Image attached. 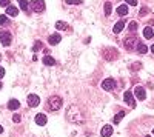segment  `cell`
Segmentation results:
<instances>
[{
  "instance_id": "cell-1",
  "label": "cell",
  "mask_w": 154,
  "mask_h": 137,
  "mask_svg": "<svg viewBox=\"0 0 154 137\" xmlns=\"http://www.w3.org/2000/svg\"><path fill=\"white\" fill-rule=\"evenodd\" d=\"M66 119H68L69 122H72V123H82L83 122L82 114H80V109L76 105L68 108V111H66Z\"/></svg>"
},
{
  "instance_id": "cell-2",
  "label": "cell",
  "mask_w": 154,
  "mask_h": 137,
  "mask_svg": "<svg viewBox=\"0 0 154 137\" xmlns=\"http://www.w3.org/2000/svg\"><path fill=\"white\" fill-rule=\"evenodd\" d=\"M62 97H59V95H51V97L46 100V109L48 111H59L60 108H62Z\"/></svg>"
},
{
  "instance_id": "cell-3",
  "label": "cell",
  "mask_w": 154,
  "mask_h": 137,
  "mask_svg": "<svg viewBox=\"0 0 154 137\" xmlns=\"http://www.w3.org/2000/svg\"><path fill=\"white\" fill-rule=\"evenodd\" d=\"M125 49H128V51H133V49H136L137 45H139V39L134 36V34H131V36H128L125 39Z\"/></svg>"
},
{
  "instance_id": "cell-4",
  "label": "cell",
  "mask_w": 154,
  "mask_h": 137,
  "mask_svg": "<svg viewBox=\"0 0 154 137\" xmlns=\"http://www.w3.org/2000/svg\"><path fill=\"white\" fill-rule=\"evenodd\" d=\"M12 42V36L9 31H0V43H2L3 46H9Z\"/></svg>"
},
{
  "instance_id": "cell-5",
  "label": "cell",
  "mask_w": 154,
  "mask_h": 137,
  "mask_svg": "<svg viewBox=\"0 0 154 137\" xmlns=\"http://www.w3.org/2000/svg\"><path fill=\"white\" fill-rule=\"evenodd\" d=\"M103 57L106 60H114L119 57V51L116 49V48H105L103 49Z\"/></svg>"
},
{
  "instance_id": "cell-6",
  "label": "cell",
  "mask_w": 154,
  "mask_h": 137,
  "mask_svg": "<svg viewBox=\"0 0 154 137\" xmlns=\"http://www.w3.org/2000/svg\"><path fill=\"white\" fill-rule=\"evenodd\" d=\"M31 8L34 12H43L45 11V2L43 0H31Z\"/></svg>"
},
{
  "instance_id": "cell-7",
  "label": "cell",
  "mask_w": 154,
  "mask_h": 137,
  "mask_svg": "<svg viewBox=\"0 0 154 137\" xmlns=\"http://www.w3.org/2000/svg\"><path fill=\"white\" fill-rule=\"evenodd\" d=\"M123 100L126 102V105H130V108H136L134 93H131V91H125V94H123Z\"/></svg>"
},
{
  "instance_id": "cell-8",
  "label": "cell",
  "mask_w": 154,
  "mask_h": 137,
  "mask_svg": "<svg viewBox=\"0 0 154 137\" xmlns=\"http://www.w3.org/2000/svg\"><path fill=\"white\" fill-rule=\"evenodd\" d=\"M102 88L105 91H112L116 88V80L114 79H105L102 82Z\"/></svg>"
},
{
  "instance_id": "cell-9",
  "label": "cell",
  "mask_w": 154,
  "mask_h": 137,
  "mask_svg": "<svg viewBox=\"0 0 154 137\" xmlns=\"http://www.w3.org/2000/svg\"><path fill=\"white\" fill-rule=\"evenodd\" d=\"M26 102H28V105H29L31 108H36V106H39V103H40V99H39L37 94H29L28 99H26Z\"/></svg>"
},
{
  "instance_id": "cell-10",
  "label": "cell",
  "mask_w": 154,
  "mask_h": 137,
  "mask_svg": "<svg viewBox=\"0 0 154 137\" xmlns=\"http://www.w3.org/2000/svg\"><path fill=\"white\" fill-rule=\"evenodd\" d=\"M134 95H136L137 100H145V99H146V91H145V88H143V86H136Z\"/></svg>"
},
{
  "instance_id": "cell-11",
  "label": "cell",
  "mask_w": 154,
  "mask_h": 137,
  "mask_svg": "<svg viewBox=\"0 0 154 137\" xmlns=\"http://www.w3.org/2000/svg\"><path fill=\"white\" fill-rule=\"evenodd\" d=\"M60 40H62V37H60V34H57V32H54V34H51V36L48 37V43L49 45H57V43H60Z\"/></svg>"
},
{
  "instance_id": "cell-12",
  "label": "cell",
  "mask_w": 154,
  "mask_h": 137,
  "mask_svg": "<svg viewBox=\"0 0 154 137\" xmlns=\"http://www.w3.org/2000/svg\"><path fill=\"white\" fill-rule=\"evenodd\" d=\"M46 122H48V119H46V115H45L43 113H40V114H37V115H36V123H37L39 126L46 125Z\"/></svg>"
},
{
  "instance_id": "cell-13",
  "label": "cell",
  "mask_w": 154,
  "mask_h": 137,
  "mask_svg": "<svg viewBox=\"0 0 154 137\" xmlns=\"http://www.w3.org/2000/svg\"><path fill=\"white\" fill-rule=\"evenodd\" d=\"M100 136L102 137H111L112 136V126L111 125H105L102 128V131H100Z\"/></svg>"
},
{
  "instance_id": "cell-14",
  "label": "cell",
  "mask_w": 154,
  "mask_h": 137,
  "mask_svg": "<svg viewBox=\"0 0 154 137\" xmlns=\"http://www.w3.org/2000/svg\"><path fill=\"white\" fill-rule=\"evenodd\" d=\"M19 14V8H16V6H6V16H11V17H16Z\"/></svg>"
},
{
  "instance_id": "cell-15",
  "label": "cell",
  "mask_w": 154,
  "mask_h": 137,
  "mask_svg": "<svg viewBox=\"0 0 154 137\" xmlns=\"http://www.w3.org/2000/svg\"><path fill=\"white\" fill-rule=\"evenodd\" d=\"M8 108L11 109V111H16V109L20 108V102H19L17 99H11V100L8 102Z\"/></svg>"
},
{
  "instance_id": "cell-16",
  "label": "cell",
  "mask_w": 154,
  "mask_h": 137,
  "mask_svg": "<svg viewBox=\"0 0 154 137\" xmlns=\"http://www.w3.org/2000/svg\"><path fill=\"white\" fill-rule=\"evenodd\" d=\"M143 37L145 39H153L154 37V29L151 28V26H146V28H143Z\"/></svg>"
},
{
  "instance_id": "cell-17",
  "label": "cell",
  "mask_w": 154,
  "mask_h": 137,
  "mask_svg": "<svg viewBox=\"0 0 154 137\" xmlns=\"http://www.w3.org/2000/svg\"><path fill=\"white\" fill-rule=\"evenodd\" d=\"M125 28V23L122 22V20H119V22L114 25V28H112V32H116V34H119V32H122V29Z\"/></svg>"
},
{
  "instance_id": "cell-18",
  "label": "cell",
  "mask_w": 154,
  "mask_h": 137,
  "mask_svg": "<svg viewBox=\"0 0 154 137\" xmlns=\"http://www.w3.org/2000/svg\"><path fill=\"white\" fill-rule=\"evenodd\" d=\"M125 111H119L116 115H114V119H112V123H116V125H117V123H120V120H122L123 117H125Z\"/></svg>"
},
{
  "instance_id": "cell-19",
  "label": "cell",
  "mask_w": 154,
  "mask_h": 137,
  "mask_svg": "<svg viewBox=\"0 0 154 137\" xmlns=\"http://www.w3.org/2000/svg\"><path fill=\"white\" fill-rule=\"evenodd\" d=\"M128 6H126V5H120L119 6V8H117V14L119 16H126V14H128Z\"/></svg>"
},
{
  "instance_id": "cell-20",
  "label": "cell",
  "mask_w": 154,
  "mask_h": 137,
  "mask_svg": "<svg viewBox=\"0 0 154 137\" xmlns=\"http://www.w3.org/2000/svg\"><path fill=\"white\" fill-rule=\"evenodd\" d=\"M43 63L46 66H52V65H56V59L51 56H46V57H43Z\"/></svg>"
},
{
  "instance_id": "cell-21",
  "label": "cell",
  "mask_w": 154,
  "mask_h": 137,
  "mask_svg": "<svg viewBox=\"0 0 154 137\" xmlns=\"http://www.w3.org/2000/svg\"><path fill=\"white\" fill-rule=\"evenodd\" d=\"M56 29H57V31L68 29V25H66L65 22H62V20H59V22H56Z\"/></svg>"
},
{
  "instance_id": "cell-22",
  "label": "cell",
  "mask_w": 154,
  "mask_h": 137,
  "mask_svg": "<svg viewBox=\"0 0 154 137\" xmlns=\"http://www.w3.org/2000/svg\"><path fill=\"white\" fill-rule=\"evenodd\" d=\"M137 51H139V54H146L148 48H146V45H145V43L139 42V45H137Z\"/></svg>"
},
{
  "instance_id": "cell-23",
  "label": "cell",
  "mask_w": 154,
  "mask_h": 137,
  "mask_svg": "<svg viewBox=\"0 0 154 137\" xmlns=\"http://www.w3.org/2000/svg\"><path fill=\"white\" fill-rule=\"evenodd\" d=\"M111 8H112V6H111V3H110V2H106V3H105V6H103L105 16H110V14H111Z\"/></svg>"
},
{
  "instance_id": "cell-24",
  "label": "cell",
  "mask_w": 154,
  "mask_h": 137,
  "mask_svg": "<svg viewBox=\"0 0 154 137\" xmlns=\"http://www.w3.org/2000/svg\"><path fill=\"white\" fill-rule=\"evenodd\" d=\"M19 5H20V9H23V11H26L29 6V3L26 2V0H19Z\"/></svg>"
},
{
  "instance_id": "cell-25",
  "label": "cell",
  "mask_w": 154,
  "mask_h": 137,
  "mask_svg": "<svg viewBox=\"0 0 154 137\" xmlns=\"http://www.w3.org/2000/svg\"><path fill=\"white\" fill-rule=\"evenodd\" d=\"M42 46H43V43L40 42V40H37V42L34 43V46H32V51H34V52H37V51H40V49H42Z\"/></svg>"
},
{
  "instance_id": "cell-26",
  "label": "cell",
  "mask_w": 154,
  "mask_h": 137,
  "mask_svg": "<svg viewBox=\"0 0 154 137\" xmlns=\"http://www.w3.org/2000/svg\"><path fill=\"white\" fill-rule=\"evenodd\" d=\"M128 29H130V32H136V29H137V23H136V22H131V23L128 25Z\"/></svg>"
},
{
  "instance_id": "cell-27",
  "label": "cell",
  "mask_w": 154,
  "mask_h": 137,
  "mask_svg": "<svg viewBox=\"0 0 154 137\" xmlns=\"http://www.w3.org/2000/svg\"><path fill=\"white\" fill-rule=\"evenodd\" d=\"M68 5H80L82 3V0H65Z\"/></svg>"
},
{
  "instance_id": "cell-28",
  "label": "cell",
  "mask_w": 154,
  "mask_h": 137,
  "mask_svg": "<svg viewBox=\"0 0 154 137\" xmlns=\"http://www.w3.org/2000/svg\"><path fill=\"white\" fill-rule=\"evenodd\" d=\"M5 23H8V17H6L5 14L0 16V25H5Z\"/></svg>"
},
{
  "instance_id": "cell-29",
  "label": "cell",
  "mask_w": 154,
  "mask_h": 137,
  "mask_svg": "<svg viewBox=\"0 0 154 137\" xmlns=\"http://www.w3.org/2000/svg\"><path fill=\"white\" fill-rule=\"evenodd\" d=\"M20 120H22V117H20V114H14V115H12V122H14V123H19Z\"/></svg>"
},
{
  "instance_id": "cell-30",
  "label": "cell",
  "mask_w": 154,
  "mask_h": 137,
  "mask_svg": "<svg viewBox=\"0 0 154 137\" xmlns=\"http://www.w3.org/2000/svg\"><path fill=\"white\" fill-rule=\"evenodd\" d=\"M126 5H131V6H136L137 5V0H125Z\"/></svg>"
},
{
  "instance_id": "cell-31",
  "label": "cell",
  "mask_w": 154,
  "mask_h": 137,
  "mask_svg": "<svg viewBox=\"0 0 154 137\" xmlns=\"http://www.w3.org/2000/svg\"><path fill=\"white\" fill-rule=\"evenodd\" d=\"M0 6H9V0H0Z\"/></svg>"
},
{
  "instance_id": "cell-32",
  "label": "cell",
  "mask_w": 154,
  "mask_h": 137,
  "mask_svg": "<svg viewBox=\"0 0 154 137\" xmlns=\"http://www.w3.org/2000/svg\"><path fill=\"white\" fill-rule=\"evenodd\" d=\"M146 12H148V9H146V8H143V9H140V11H139V16H145Z\"/></svg>"
},
{
  "instance_id": "cell-33",
  "label": "cell",
  "mask_w": 154,
  "mask_h": 137,
  "mask_svg": "<svg viewBox=\"0 0 154 137\" xmlns=\"http://www.w3.org/2000/svg\"><path fill=\"white\" fill-rule=\"evenodd\" d=\"M5 76V68L3 66H0V79H2Z\"/></svg>"
},
{
  "instance_id": "cell-34",
  "label": "cell",
  "mask_w": 154,
  "mask_h": 137,
  "mask_svg": "<svg viewBox=\"0 0 154 137\" xmlns=\"http://www.w3.org/2000/svg\"><path fill=\"white\" fill-rule=\"evenodd\" d=\"M150 49H151V52L154 54V45H151V48H150Z\"/></svg>"
},
{
  "instance_id": "cell-35",
  "label": "cell",
  "mask_w": 154,
  "mask_h": 137,
  "mask_svg": "<svg viewBox=\"0 0 154 137\" xmlns=\"http://www.w3.org/2000/svg\"><path fill=\"white\" fill-rule=\"evenodd\" d=\"M2 133H3V126H2V125H0V134H2Z\"/></svg>"
},
{
  "instance_id": "cell-36",
  "label": "cell",
  "mask_w": 154,
  "mask_h": 137,
  "mask_svg": "<svg viewBox=\"0 0 154 137\" xmlns=\"http://www.w3.org/2000/svg\"><path fill=\"white\" fill-rule=\"evenodd\" d=\"M0 90H2V83H0Z\"/></svg>"
},
{
  "instance_id": "cell-37",
  "label": "cell",
  "mask_w": 154,
  "mask_h": 137,
  "mask_svg": "<svg viewBox=\"0 0 154 137\" xmlns=\"http://www.w3.org/2000/svg\"><path fill=\"white\" fill-rule=\"evenodd\" d=\"M0 60H2V54H0Z\"/></svg>"
},
{
  "instance_id": "cell-38",
  "label": "cell",
  "mask_w": 154,
  "mask_h": 137,
  "mask_svg": "<svg viewBox=\"0 0 154 137\" xmlns=\"http://www.w3.org/2000/svg\"><path fill=\"white\" fill-rule=\"evenodd\" d=\"M153 136H154V129H153Z\"/></svg>"
},
{
  "instance_id": "cell-39",
  "label": "cell",
  "mask_w": 154,
  "mask_h": 137,
  "mask_svg": "<svg viewBox=\"0 0 154 137\" xmlns=\"http://www.w3.org/2000/svg\"><path fill=\"white\" fill-rule=\"evenodd\" d=\"M146 137H151V136H146Z\"/></svg>"
}]
</instances>
